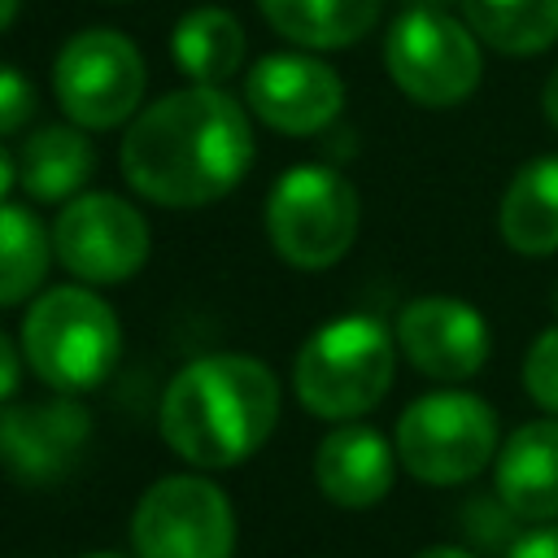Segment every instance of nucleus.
I'll use <instances>...</instances> for the list:
<instances>
[{"label": "nucleus", "instance_id": "nucleus-1", "mask_svg": "<svg viewBox=\"0 0 558 558\" xmlns=\"http://www.w3.org/2000/svg\"><path fill=\"white\" fill-rule=\"evenodd\" d=\"M122 179L153 205L201 209L222 201L253 161L244 105L222 87L192 83L153 100L122 135Z\"/></svg>", "mask_w": 558, "mask_h": 558}, {"label": "nucleus", "instance_id": "nucleus-2", "mask_svg": "<svg viewBox=\"0 0 558 558\" xmlns=\"http://www.w3.org/2000/svg\"><path fill=\"white\" fill-rule=\"evenodd\" d=\"M279 423V379L253 353H209L187 362L161 397V440L201 471L253 458Z\"/></svg>", "mask_w": 558, "mask_h": 558}, {"label": "nucleus", "instance_id": "nucleus-3", "mask_svg": "<svg viewBox=\"0 0 558 558\" xmlns=\"http://www.w3.org/2000/svg\"><path fill=\"white\" fill-rule=\"evenodd\" d=\"M397 371L392 331L371 314H340L323 323L292 362L296 401L331 423H353L375 410Z\"/></svg>", "mask_w": 558, "mask_h": 558}, {"label": "nucleus", "instance_id": "nucleus-4", "mask_svg": "<svg viewBox=\"0 0 558 558\" xmlns=\"http://www.w3.org/2000/svg\"><path fill=\"white\" fill-rule=\"evenodd\" d=\"M22 353L52 392L74 397L113 371L122 353V327L113 305L92 288H48L22 318Z\"/></svg>", "mask_w": 558, "mask_h": 558}, {"label": "nucleus", "instance_id": "nucleus-5", "mask_svg": "<svg viewBox=\"0 0 558 558\" xmlns=\"http://www.w3.org/2000/svg\"><path fill=\"white\" fill-rule=\"evenodd\" d=\"M357 192L331 166H292L266 196V235L296 270L336 266L357 240Z\"/></svg>", "mask_w": 558, "mask_h": 558}, {"label": "nucleus", "instance_id": "nucleus-6", "mask_svg": "<svg viewBox=\"0 0 558 558\" xmlns=\"http://www.w3.org/2000/svg\"><path fill=\"white\" fill-rule=\"evenodd\" d=\"M397 462L436 488L475 480L497 458V414L475 392H427L397 418Z\"/></svg>", "mask_w": 558, "mask_h": 558}, {"label": "nucleus", "instance_id": "nucleus-7", "mask_svg": "<svg viewBox=\"0 0 558 558\" xmlns=\"http://www.w3.org/2000/svg\"><path fill=\"white\" fill-rule=\"evenodd\" d=\"M384 65L401 96L427 109L462 105L484 74L480 35L440 9L397 13L384 35Z\"/></svg>", "mask_w": 558, "mask_h": 558}, {"label": "nucleus", "instance_id": "nucleus-8", "mask_svg": "<svg viewBox=\"0 0 558 558\" xmlns=\"http://www.w3.org/2000/svg\"><path fill=\"white\" fill-rule=\"evenodd\" d=\"M57 105L83 131H109L131 122L144 96V57L140 48L109 26L78 31L61 44L52 61Z\"/></svg>", "mask_w": 558, "mask_h": 558}, {"label": "nucleus", "instance_id": "nucleus-9", "mask_svg": "<svg viewBox=\"0 0 558 558\" xmlns=\"http://www.w3.org/2000/svg\"><path fill=\"white\" fill-rule=\"evenodd\" d=\"M131 545L140 558H231L235 510L214 480L166 475L135 501Z\"/></svg>", "mask_w": 558, "mask_h": 558}, {"label": "nucleus", "instance_id": "nucleus-10", "mask_svg": "<svg viewBox=\"0 0 558 558\" xmlns=\"http://www.w3.org/2000/svg\"><path fill=\"white\" fill-rule=\"evenodd\" d=\"M52 253L83 283H122L148 257V222L126 196L78 192L52 222Z\"/></svg>", "mask_w": 558, "mask_h": 558}, {"label": "nucleus", "instance_id": "nucleus-11", "mask_svg": "<svg viewBox=\"0 0 558 558\" xmlns=\"http://www.w3.org/2000/svg\"><path fill=\"white\" fill-rule=\"evenodd\" d=\"M92 440V414L70 392L48 401H4L0 405V466L17 484L65 480Z\"/></svg>", "mask_w": 558, "mask_h": 558}, {"label": "nucleus", "instance_id": "nucleus-12", "mask_svg": "<svg viewBox=\"0 0 558 558\" xmlns=\"http://www.w3.org/2000/svg\"><path fill=\"white\" fill-rule=\"evenodd\" d=\"M244 100L257 122L279 135H314L331 126L344 109L340 74L310 52H270L253 61L244 78Z\"/></svg>", "mask_w": 558, "mask_h": 558}, {"label": "nucleus", "instance_id": "nucleus-13", "mask_svg": "<svg viewBox=\"0 0 558 558\" xmlns=\"http://www.w3.org/2000/svg\"><path fill=\"white\" fill-rule=\"evenodd\" d=\"M397 344L414 371L458 384L488 362V323L458 296H414L397 318Z\"/></svg>", "mask_w": 558, "mask_h": 558}, {"label": "nucleus", "instance_id": "nucleus-14", "mask_svg": "<svg viewBox=\"0 0 558 558\" xmlns=\"http://www.w3.org/2000/svg\"><path fill=\"white\" fill-rule=\"evenodd\" d=\"M493 480L514 519L558 523V414L514 427L493 458Z\"/></svg>", "mask_w": 558, "mask_h": 558}, {"label": "nucleus", "instance_id": "nucleus-15", "mask_svg": "<svg viewBox=\"0 0 558 558\" xmlns=\"http://www.w3.org/2000/svg\"><path fill=\"white\" fill-rule=\"evenodd\" d=\"M397 475V445H388L375 427L344 423L318 440L314 480L327 501L344 510H366L388 497Z\"/></svg>", "mask_w": 558, "mask_h": 558}, {"label": "nucleus", "instance_id": "nucleus-16", "mask_svg": "<svg viewBox=\"0 0 558 558\" xmlns=\"http://www.w3.org/2000/svg\"><path fill=\"white\" fill-rule=\"evenodd\" d=\"M92 170H96V148L78 122L39 126L35 135H26L17 153V187L39 205L74 201L92 179Z\"/></svg>", "mask_w": 558, "mask_h": 558}, {"label": "nucleus", "instance_id": "nucleus-17", "mask_svg": "<svg viewBox=\"0 0 558 558\" xmlns=\"http://www.w3.org/2000/svg\"><path fill=\"white\" fill-rule=\"evenodd\" d=\"M497 231L523 257L558 253V153L514 170L497 205Z\"/></svg>", "mask_w": 558, "mask_h": 558}, {"label": "nucleus", "instance_id": "nucleus-18", "mask_svg": "<svg viewBox=\"0 0 558 558\" xmlns=\"http://www.w3.org/2000/svg\"><path fill=\"white\" fill-rule=\"evenodd\" d=\"M270 31L292 39L296 48H349L375 22L384 0H257Z\"/></svg>", "mask_w": 558, "mask_h": 558}, {"label": "nucleus", "instance_id": "nucleus-19", "mask_svg": "<svg viewBox=\"0 0 558 558\" xmlns=\"http://www.w3.org/2000/svg\"><path fill=\"white\" fill-rule=\"evenodd\" d=\"M244 52H248V39L240 17L218 4L183 13L179 26L170 31V57L192 83L222 87L244 65Z\"/></svg>", "mask_w": 558, "mask_h": 558}, {"label": "nucleus", "instance_id": "nucleus-20", "mask_svg": "<svg viewBox=\"0 0 558 558\" xmlns=\"http://www.w3.org/2000/svg\"><path fill=\"white\" fill-rule=\"evenodd\" d=\"M466 26L506 57L545 52L558 39V0H458Z\"/></svg>", "mask_w": 558, "mask_h": 558}, {"label": "nucleus", "instance_id": "nucleus-21", "mask_svg": "<svg viewBox=\"0 0 558 558\" xmlns=\"http://www.w3.org/2000/svg\"><path fill=\"white\" fill-rule=\"evenodd\" d=\"M48 257H52V235L44 231V222L26 205L4 201L0 205V310L26 301L44 283Z\"/></svg>", "mask_w": 558, "mask_h": 558}, {"label": "nucleus", "instance_id": "nucleus-22", "mask_svg": "<svg viewBox=\"0 0 558 558\" xmlns=\"http://www.w3.org/2000/svg\"><path fill=\"white\" fill-rule=\"evenodd\" d=\"M523 388L541 410L558 414V327H549L532 340V349L523 357Z\"/></svg>", "mask_w": 558, "mask_h": 558}, {"label": "nucleus", "instance_id": "nucleus-23", "mask_svg": "<svg viewBox=\"0 0 558 558\" xmlns=\"http://www.w3.org/2000/svg\"><path fill=\"white\" fill-rule=\"evenodd\" d=\"M35 118V87L22 70L0 65V135L22 131Z\"/></svg>", "mask_w": 558, "mask_h": 558}, {"label": "nucleus", "instance_id": "nucleus-24", "mask_svg": "<svg viewBox=\"0 0 558 558\" xmlns=\"http://www.w3.org/2000/svg\"><path fill=\"white\" fill-rule=\"evenodd\" d=\"M501 558H558V523H532L506 545Z\"/></svg>", "mask_w": 558, "mask_h": 558}, {"label": "nucleus", "instance_id": "nucleus-25", "mask_svg": "<svg viewBox=\"0 0 558 558\" xmlns=\"http://www.w3.org/2000/svg\"><path fill=\"white\" fill-rule=\"evenodd\" d=\"M22 362H26V353L0 331V405L17 392V384H22Z\"/></svg>", "mask_w": 558, "mask_h": 558}, {"label": "nucleus", "instance_id": "nucleus-26", "mask_svg": "<svg viewBox=\"0 0 558 558\" xmlns=\"http://www.w3.org/2000/svg\"><path fill=\"white\" fill-rule=\"evenodd\" d=\"M13 183H17V157L0 144V205L9 201V192H13Z\"/></svg>", "mask_w": 558, "mask_h": 558}, {"label": "nucleus", "instance_id": "nucleus-27", "mask_svg": "<svg viewBox=\"0 0 558 558\" xmlns=\"http://www.w3.org/2000/svg\"><path fill=\"white\" fill-rule=\"evenodd\" d=\"M541 109H545V118L558 126V65L549 70V78H545V87H541Z\"/></svg>", "mask_w": 558, "mask_h": 558}, {"label": "nucleus", "instance_id": "nucleus-28", "mask_svg": "<svg viewBox=\"0 0 558 558\" xmlns=\"http://www.w3.org/2000/svg\"><path fill=\"white\" fill-rule=\"evenodd\" d=\"M414 558H475V554L471 549H458V545H432V549H423Z\"/></svg>", "mask_w": 558, "mask_h": 558}, {"label": "nucleus", "instance_id": "nucleus-29", "mask_svg": "<svg viewBox=\"0 0 558 558\" xmlns=\"http://www.w3.org/2000/svg\"><path fill=\"white\" fill-rule=\"evenodd\" d=\"M17 4H22V0H0V31H9V26H13Z\"/></svg>", "mask_w": 558, "mask_h": 558}, {"label": "nucleus", "instance_id": "nucleus-30", "mask_svg": "<svg viewBox=\"0 0 558 558\" xmlns=\"http://www.w3.org/2000/svg\"><path fill=\"white\" fill-rule=\"evenodd\" d=\"M83 558H122V554H113V549H96V554H83Z\"/></svg>", "mask_w": 558, "mask_h": 558}]
</instances>
